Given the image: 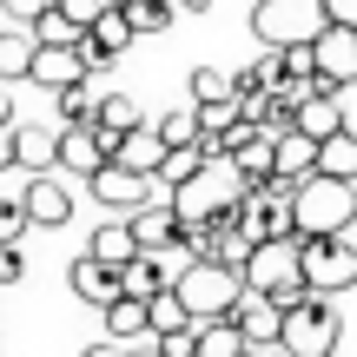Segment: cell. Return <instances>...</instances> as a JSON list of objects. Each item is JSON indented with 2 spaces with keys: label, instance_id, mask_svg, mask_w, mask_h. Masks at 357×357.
<instances>
[{
  "label": "cell",
  "instance_id": "obj_10",
  "mask_svg": "<svg viewBox=\"0 0 357 357\" xmlns=\"http://www.w3.org/2000/svg\"><path fill=\"white\" fill-rule=\"evenodd\" d=\"M318 47V79H331L337 93L357 86V26H337V20H324V33L311 40Z\"/></svg>",
  "mask_w": 357,
  "mask_h": 357
},
{
  "label": "cell",
  "instance_id": "obj_29",
  "mask_svg": "<svg viewBox=\"0 0 357 357\" xmlns=\"http://www.w3.org/2000/svg\"><path fill=\"white\" fill-rule=\"evenodd\" d=\"M172 13H178V0H126L132 33H166V26H172Z\"/></svg>",
  "mask_w": 357,
  "mask_h": 357
},
{
  "label": "cell",
  "instance_id": "obj_11",
  "mask_svg": "<svg viewBox=\"0 0 357 357\" xmlns=\"http://www.w3.org/2000/svg\"><path fill=\"white\" fill-rule=\"evenodd\" d=\"M86 185H93V199H100V205H113V212H139V205L153 199V178H146V172H132V166H119V159H106V166L86 178Z\"/></svg>",
  "mask_w": 357,
  "mask_h": 357
},
{
  "label": "cell",
  "instance_id": "obj_4",
  "mask_svg": "<svg viewBox=\"0 0 357 357\" xmlns=\"http://www.w3.org/2000/svg\"><path fill=\"white\" fill-rule=\"evenodd\" d=\"M238 199H245V178L231 172V159H205V166L185 178V185H172V212H178V225H192V218H218V212H231Z\"/></svg>",
  "mask_w": 357,
  "mask_h": 357
},
{
  "label": "cell",
  "instance_id": "obj_13",
  "mask_svg": "<svg viewBox=\"0 0 357 357\" xmlns=\"http://www.w3.org/2000/svg\"><path fill=\"white\" fill-rule=\"evenodd\" d=\"M231 318H238L245 344H265V337H284V305H278L271 291H252V284H245V298H238V311H231Z\"/></svg>",
  "mask_w": 357,
  "mask_h": 357
},
{
  "label": "cell",
  "instance_id": "obj_39",
  "mask_svg": "<svg viewBox=\"0 0 357 357\" xmlns=\"http://www.w3.org/2000/svg\"><path fill=\"white\" fill-rule=\"evenodd\" d=\"M53 7H60V13H73L79 26H93V20H100L106 7H113V0H53Z\"/></svg>",
  "mask_w": 357,
  "mask_h": 357
},
{
  "label": "cell",
  "instance_id": "obj_16",
  "mask_svg": "<svg viewBox=\"0 0 357 357\" xmlns=\"http://www.w3.org/2000/svg\"><path fill=\"white\" fill-rule=\"evenodd\" d=\"M53 159H60V132L13 119V166L20 172H53Z\"/></svg>",
  "mask_w": 357,
  "mask_h": 357
},
{
  "label": "cell",
  "instance_id": "obj_12",
  "mask_svg": "<svg viewBox=\"0 0 357 357\" xmlns=\"http://www.w3.org/2000/svg\"><path fill=\"white\" fill-rule=\"evenodd\" d=\"M66 178H93L106 166V146H100V126H60V159H53Z\"/></svg>",
  "mask_w": 357,
  "mask_h": 357
},
{
  "label": "cell",
  "instance_id": "obj_2",
  "mask_svg": "<svg viewBox=\"0 0 357 357\" xmlns=\"http://www.w3.org/2000/svg\"><path fill=\"white\" fill-rule=\"evenodd\" d=\"M298 231H351L357 225V178L337 172H311L298 178Z\"/></svg>",
  "mask_w": 357,
  "mask_h": 357
},
{
  "label": "cell",
  "instance_id": "obj_23",
  "mask_svg": "<svg viewBox=\"0 0 357 357\" xmlns=\"http://www.w3.org/2000/svg\"><path fill=\"white\" fill-rule=\"evenodd\" d=\"M86 252H93V258H106V265H119V271H126L132 258H139V238H132L126 212H119V218H106V225H100V231H93V238H86Z\"/></svg>",
  "mask_w": 357,
  "mask_h": 357
},
{
  "label": "cell",
  "instance_id": "obj_40",
  "mask_svg": "<svg viewBox=\"0 0 357 357\" xmlns=\"http://www.w3.org/2000/svg\"><path fill=\"white\" fill-rule=\"evenodd\" d=\"M324 20H337V26H357V0H324Z\"/></svg>",
  "mask_w": 357,
  "mask_h": 357
},
{
  "label": "cell",
  "instance_id": "obj_35",
  "mask_svg": "<svg viewBox=\"0 0 357 357\" xmlns=\"http://www.w3.org/2000/svg\"><path fill=\"white\" fill-rule=\"evenodd\" d=\"M26 231H33V218H26V199L0 192V238H26Z\"/></svg>",
  "mask_w": 357,
  "mask_h": 357
},
{
  "label": "cell",
  "instance_id": "obj_3",
  "mask_svg": "<svg viewBox=\"0 0 357 357\" xmlns=\"http://www.w3.org/2000/svg\"><path fill=\"white\" fill-rule=\"evenodd\" d=\"M298 258H305V284L324 298L357 284V245L351 231H298Z\"/></svg>",
  "mask_w": 357,
  "mask_h": 357
},
{
  "label": "cell",
  "instance_id": "obj_26",
  "mask_svg": "<svg viewBox=\"0 0 357 357\" xmlns=\"http://www.w3.org/2000/svg\"><path fill=\"white\" fill-rule=\"evenodd\" d=\"M199 357H245L238 318H205V324H199Z\"/></svg>",
  "mask_w": 357,
  "mask_h": 357
},
{
  "label": "cell",
  "instance_id": "obj_1",
  "mask_svg": "<svg viewBox=\"0 0 357 357\" xmlns=\"http://www.w3.org/2000/svg\"><path fill=\"white\" fill-rule=\"evenodd\" d=\"M172 291L185 298L192 324H205V318H231V311H238V298H245V271L225 265V258H192V265L172 278Z\"/></svg>",
  "mask_w": 357,
  "mask_h": 357
},
{
  "label": "cell",
  "instance_id": "obj_7",
  "mask_svg": "<svg viewBox=\"0 0 357 357\" xmlns=\"http://www.w3.org/2000/svg\"><path fill=\"white\" fill-rule=\"evenodd\" d=\"M252 33L265 40V47L318 40L324 33V0H258V7H252Z\"/></svg>",
  "mask_w": 357,
  "mask_h": 357
},
{
  "label": "cell",
  "instance_id": "obj_37",
  "mask_svg": "<svg viewBox=\"0 0 357 357\" xmlns=\"http://www.w3.org/2000/svg\"><path fill=\"white\" fill-rule=\"evenodd\" d=\"M20 278H26V252H20V238H0V291H13Z\"/></svg>",
  "mask_w": 357,
  "mask_h": 357
},
{
  "label": "cell",
  "instance_id": "obj_24",
  "mask_svg": "<svg viewBox=\"0 0 357 357\" xmlns=\"http://www.w3.org/2000/svg\"><path fill=\"white\" fill-rule=\"evenodd\" d=\"M33 53H40V40H33V26H7L0 33V79H26L33 73Z\"/></svg>",
  "mask_w": 357,
  "mask_h": 357
},
{
  "label": "cell",
  "instance_id": "obj_27",
  "mask_svg": "<svg viewBox=\"0 0 357 357\" xmlns=\"http://www.w3.org/2000/svg\"><path fill=\"white\" fill-rule=\"evenodd\" d=\"M53 106H60V126H93V119H100V93H93L86 79L60 86V93H53Z\"/></svg>",
  "mask_w": 357,
  "mask_h": 357
},
{
  "label": "cell",
  "instance_id": "obj_30",
  "mask_svg": "<svg viewBox=\"0 0 357 357\" xmlns=\"http://www.w3.org/2000/svg\"><path fill=\"white\" fill-rule=\"evenodd\" d=\"M199 166H205V146L185 139V146H166V166H159V178H166V185H185Z\"/></svg>",
  "mask_w": 357,
  "mask_h": 357
},
{
  "label": "cell",
  "instance_id": "obj_8",
  "mask_svg": "<svg viewBox=\"0 0 357 357\" xmlns=\"http://www.w3.org/2000/svg\"><path fill=\"white\" fill-rule=\"evenodd\" d=\"M20 199H26V218H33L40 231H60L66 218H73V192H66V172L60 166H53V172H26Z\"/></svg>",
  "mask_w": 357,
  "mask_h": 357
},
{
  "label": "cell",
  "instance_id": "obj_34",
  "mask_svg": "<svg viewBox=\"0 0 357 357\" xmlns=\"http://www.w3.org/2000/svg\"><path fill=\"white\" fill-rule=\"evenodd\" d=\"M185 93H192V106H212V100H238V93H231V73H218V66H199Z\"/></svg>",
  "mask_w": 357,
  "mask_h": 357
},
{
  "label": "cell",
  "instance_id": "obj_17",
  "mask_svg": "<svg viewBox=\"0 0 357 357\" xmlns=\"http://www.w3.org/2000/svg\"><path fill=\"white\" fill-rule=\"evenodd\" d=\"M231 172H238L245 185H265V178H278V132H265V126H258L252 139L231 153Z\"/></svg>",
  "mask_w": 357,
  "mask_h": 357
},
{
  "label": "cell",
  "instance_id": "obj_20",
  "mask_svg": "<svg viewBox=\"0 0 357 357\" xmlns=\"http://www.w3.org/2000/svg\"><path fill=\"white\" fill-rule=\"evenodd\" d=\"M33 86H47V93H60V86H73V79H86V66H79V53L73 47H47L40 40V53H33Z\"/></svg>",
  "mask_w": 357,
  "mask_h": 357
},
{
  "label": "cell",
  "instance_id": "obj_31",
  "mask_svg": "<svg viewBox=\"0 0 357 357\" xmlns=\"http://www.w3.org/2000/svg\"><path fill=\"white\" fill-rule=\"evenodd\" d=\"M79 33H86V26H79L73 13H60V7H47V13L33 20V40H47V47H73Z\"/></svg>",
  "mask_w": 357,
  "mask_h": 357
},
{
  "label": "cell",
  "instance_id": "obj_22",
  "mask_svg": "<svg viewBox=\"0 0 357 357\" xmlns=\"http://www.w3.org/2000/svg\"><path fill=\"white\" fill-rule=\"evenodd\" d=\"M311 172H318V139H311L305 126L278 132V178H284V185H298V178H311Z\"/></svg>",
  "mask_w": 357,
  "mask_h": 357
},
{
  "label": "cell",
  "instance_id": "obj_18",
  "mask_svg": "<svg viewBox=\"0 0 357 357\" xmlns=\"http://www.w3.org/2000/svg\"><path fill=\"white\" fill-rule=\"evenodd\" d=\"M113 159H119V166H132V172H146V178H159V166H166V139H159V126H132V132H119Z\"/></svg>",
  "mask_w": 357,
  "mask_h": 357
},
{
  "label": "cell",
  "instance_id": "obj_41",
  "mask_svg": "<svg viewBox=\"0 0 357 357\" xmlns=\"http://www.w3.org/2000/svg\"><path fill=\"white\" fill-rule=\"evenodd\" d=\"M79 357H132V344H119V337H100V344H86Z\"/></svg>",
  "mask_w": 357,
  "mask_h": 357
},
{
  "label": "cell",
  "instance_id": "obj_36",
  "mask_svg": "<svg viewBox=\"0 0 357 357\" xmlns=\"http://www.w3.org/2000/svg\"><path fill=\"white\" fill-rule=\"evenodd\" d=\"M153 344H159V357H199V324H178V331H159Z\"/></svg>",
  "mask_w": 357,
  "mask_h": 357
},
{
  "label": "cell",
  "instance_id": "obj_43",
  "mask_svg": "<svg viewBox=\"0 0 357 357\" xmlns=\"http://www.w3.org/2000/svg\"><path fill=\"white\" fill-rule=\"evenodd\" d=\"M0 172H13V126H0Z\"/></svg>",
  "mask_w": 357,
  "mask_h": 357
},
{
  "label": "cell",
  "instance_id": "obj_44",
  "mask_svg": "<svg viewBox=\"0 0 357 357\" xmlns=\"http://www.w3.org/2000/svg\"><path fill=\"white\" fill-rule=\"evenodd\" d=\"M0 126H13V100H7V79H0Z\"/></svg>",
  "mask_w": 357,
  "mask_h": 357
},
{
  "label": "cell",
  "instance_id": "obj_38",
  "mask_svg": "<svg viewBox=\"0 0 357 357\" xmlns=\"http://www.w3.org/2000/svg\"><path fill=\"white\" fill-rule=\"evenodd\" d=\"M47 7H53V0H0V13H7L13 26H33V20H40Z\"/></svg>",
  "mask_w": 357,
  "mask_h": 357
},
{
  "label": "cell",
  "instance_id": "obj_33",
  "mask_svg": "<svg viewBox=\"0 0 357 357\" xmlns=\"http://www.w3.org/2000/svg\"><path fill=\"white\" fill-rule=\"evenodd\" d=\"M146 305H153V337H159V331H178V324H192L185 298H178L172 284H166V291H153V298H146Z\"/></svg>",
  "mask_w": 357,
  "mask_h": 357
},
{
  "label": "cell",
  "instance_id": "obj_46",
  "mask_svg": "<svg viewBox=\"0 0 357 357\" xmlns=\"http://www.w3.org/2000/svg\"><path fill=\"white\" fill-rule=\"evenodd\" d=\"M132 357H159V344H146V351H132Z\"/></svg>",
  "mask_w": 357,
  "mask_h": 357
},
{
  "label": "cell",
  "instance_id": "obj_42",
  "mask_svg": "<svg viewBox=\"0 0 357 357\" xmlns=\"http://www.w3.org/2000/svg\"><path fill=\"white\" fill-rule=\"evenodd\" d=\"M245 357H291V351H284V337H265V344H245Z\"/></svg>",
  "mask_w": 357,
  "mask_h": 357
},
{
  "label": "cell",
  "instance_id": "obj_45",
  "mask_svg": "<svg viewBox=\"0 0 357 357\" xmlns=\"http://www.w3.org/2000/svg\"><path fill=\"white\" fill-rule=\"evenodd\" d=\"M178 7H185V13H212V0H178Z\"/></svg>",
  "mask_w": 357,
  "mask_h": 357
},
{
  "label": "cell",
  "instance_id": "obj_47",
  "mask_svg": "<svg viewBox=\"0 0 357 357\" xmlns=\"http://www.w3.org/2000/svg\"><path fill=\"white\" fill-rule=\"evenodd\" d=\"M113 7H126V0H113Z\"/></svg>",
  "mask_w": 357,
  "mask_h": 357
},
{
  "label": "cell",
  "instance_id": "obj_14",
  "mask_svg": "<svg viewBox=\"0 0 357 357\" xmlns=\"http://www.w3.org/2000/svg\"><path fill=\"white\" fill-rule=\"evenodd\" d=\"M298 126H305L311 139H331V132L344 126V100H337L331 79H311V93L298 100Z\"/></svg>",
  "mask_w": 357,
  "mask_h": 357
},
{
  "label": "cell",
  "instance_id": "obj_21",
  "mask_svg": "<svg viewBox=\"0 0 357 357\" xmlns=\"http://www.w3.org/2000/svg\"><path fill=\"white\" fill-rule=\"evenodd\" d=\"M100 146H106V159H113V146H119V132H132V126H146V113H139V100H126V93H100Z\"/></svg>",
  "mask_w": 357,
  "mask_h": 357
},
{
  "label": "cell",
  "instance_id": "obj_19",
  "mask_svg": "<svg viewBox=\"0 0 357 357\" xmlns=\"http://www.w3.org/2000/svg\"><path fill=\"white\" fill-rule=\"evenodd\" d=\"M126 225H132V238H139V252H166V245L178 238V212H172V199H166V205L146 199L139 212H126Z\"/></svg>",
  "mask_w": 357,
  "mask_h": 357
},
{
  "label": "cell",
  "instance_id": "obj_5",
  "mask_svg": "<svg viewBox=\"0 0 357 357\" xmlns=\"http://www.w3.org/2000/svg\"><path fill=\"white\" fill-rule=\"evenodd\" d=\"M245 284L252 291H271L278 305H291V298H305V258H298V238H258L252 258H245Z\"/></svg>",
  "mask_w": 357,
  "mask_h": 357
},
{
  "label": "cell",
  "instance_id": "obj_32",
  "mask_svg": "<svg viewBox=\"0 0 357 357\" xmlns=\"http://www.w3.org/2000/svg\"><path fill=\"white\" fill-rule=\"evenodd\" d=\"M153 126H159V139H166V146H185V139H199V106H172V113H159L153 119Z\"/></svg>",
  "mask_w": 357,
  "mask_h": 357
},
{
  "label": "cell",
  "instance_id": "obj_9",
  "mask_svg": "<svg viewBox=\"0 0 357 357\" xmlns=\"http://www.w3.org/2000/svg\"><path fill=\"white\" fill-rule=\"evenodd\" d=\"M66 291H73L79 298V305H93V311H106V305H113V298L119 291H126V271H119V265H106V258H73V265H66Z\"/></svg>",
  "mask_w": 357,
  "mask_h": 357
},
{
  "label": "cell",
  "instance_id": "obj_28",
  "mask_svg": "<svg viewBox=\"0 0 357 357\" xmlns=\"http://www.w3.org/2000/svg\"><path fill=\"white\" fill-rule=\"evenodd\" d=\"M318 172L357 178V132H351V126H337L331 139H318Z\"/></svg>",
  "mask_w": 357,
  "mask_h": 357
},
{
  "label": "cell",
  "instance_id": "obj_25",
  "mask_svg": "<svg viewBox=\"0 0 357 357\" xmlns=\"http://www.w3.org/2000/svg\"><path fill=\"white\" fill-rule=\"evenodd\" d=\"M172 278H178V271H172V258H166V252H139V258L126 265V291H132V298H153V291H166Z\"/></svg>",
  "mask_w": 357,
  "mask_h": 357
},
{
  "label": "cell",
  "instance_id": "obj_6",
  "mask_svg": "<svg viewBox=\"0 0 357 357\" xmlns=\"http://www.w3.org/2000/svg\"><path fill=\"white\" fill-rule=\"evenodd\" d=\"M337 337H344V324H337V311H331L324 291H305V298L284 305V351L291 357H331Z\"/></svg>",
  "mask_w": 357,
  "mask_h": 357
},
{
  "label": "cell",
  "instance_id": "obj_15",
  "mask_svg": "<svg viewBox=\"0 0 357 357\" xmlns=\"http://www.w3.org/2000/svg\"><path fill=\"white\" fill-rule=\"evenodd\" d=\"M106 337H119V344H153V305L119 291L113 305H106Z\"/></svg>",
  "mask_w": 357,
  "mask_h": 357
}]
</instances>
